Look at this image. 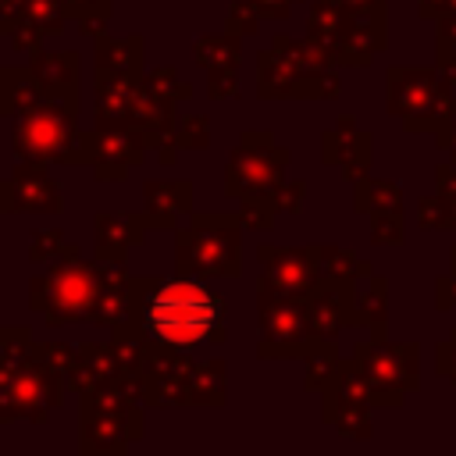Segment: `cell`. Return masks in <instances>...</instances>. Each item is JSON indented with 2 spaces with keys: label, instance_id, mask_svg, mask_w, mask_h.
<instances>
[{
  "label": "cell",
  "instance_id": "cell-1",
  "mask_svg": "<svg viewBox=\"0 0 456 456\" xmlns=\"http://www.w3.org/2000/svg\"><path fill=\"white\" fill-rule=\"evenodd\" d=\"M224 299L203 278H128V321L110 328L153 353H182L224 338Z\"/></svg>",
  "mask_w": 456,
  "mask_h": 456
},
{
  "label": "cell",
  "instance_id": "cell-9",
  "mask_svg": "<svg viewBox=\"0 0 456 456\" xmlns=\"http://www.w3.org/2000/svg\"><path fill=\"white\" fill-rule=\"evenodd\" d=\"M363 374L370 403L399 406L410 388H417V349L413 346H385L381 338L363 342L353 356Z\"/></svg>",
  "mask_w": 456,
  "mask_h": 456
},
{
  "label": "cell",
  "instance_id": "cell-15",
  "mask_svg": "<svg viewBox=\"0 0 456 456\" xmlns=\"http://www.w3.org/2000/svg\"><path fill=\"white\" fill-rule=\"evenodd\" d=\"M64 18L68 14H64L61 0H21L14 18L0 32L14 43V50H28L32 53L43 36H57L64 28Z\"/></svg>",
  "mask_w": 456,
  "mask_h": 456
},
{
  "label": "cell",
  "instance_id": "cell-18",
  "mask_svg": "<svg viewBox=\"0 0 456 456\" xmlns=\"http://www.w3.org/2000/svg\"><path fill=\"white\" fill-rule=\"evenodd\" d=\"M28 68H32V75L39 78V86H43L46 93L78 96V71H82L78 53H71V50L53 53V50H39V46H36Z\"/></svg>",
  "mask_w": 456,
  "mask_h": 456
},
{
  "label": "cell",
  "instance_id": "cell-33",
  "mask_svg": "<svg viewBox=\"0 0 456 456\" xmlns=\"http://www.w3.org/2000/svg\"><path fill=\"white\" fill-rule=\"evenodd\" d=\"M253 4L260 7V14H264V18H285L292 0H253Z\"/></svg>",
  "mask_w": 456,
  "mask_h": 456
},
{
  "label": "cell",
  "instance_id": "cell-30",
  "mask_svg": "<svg viewBox=\"0 0 456 456\" xmlns=\"http://www.w3.org/2000/svg\"><path fill=\"white\" fill-rule=\"evenodd\" d=\"M438 374H445L456 385V331L449 335L445 346H438Z\"/></svg>",
  "mask_w": 456,
  "mask_h": 456
},
{
  "label": "cell",
  "instance_id": "cell-31",
  "mask_svg": "<svg viewBox=\"0 0 456 456\" xmlns=\"http://www.w3.org/2000/svg\"><path fill=\"white\" fill-rule=\"evenodd\" d=\"M353 14H370V18H381L385 14V0H331Z\"/></svg>",
  "mask_w": 456,
  "mask_h": 456
},
{
  "label": "cell",
  "instance_id": "cell-6",
  "mask_svg": "<svg viewBox=\"0 0 456 456\" xmlns=\"http://www.w3.org/2000/svg\"><path fill=\"white\" fill-rule=\"evenodd\" d=\"M285 167H289V150L274 146L271 132H246L242 142L232 150L228 167H224V189L242 200L246 207H264V210H278V196H281V182H285Z\"/></svg>",
  "mask_w": 456,
  "mask_h": 456
},
{
  "label": "cell",
  "instance_id": "cell-22",
  "mask_svg": "<svg viewBox=\"0 0 456 456\" xmlns=\"http://www.w3.org/2000/svg\"><path fill=\"white\" fill-rule=\"evenodd\" d=\"M385 281L370 278L363 292H353V324H374V338H381V317H385Z\"/></svg>",
  "mask_w": 456,
  "mask_h": 456
},
{
  "label": "cell",
  "instance_id": "cell-23",
  "mask_svg": "<svg viewBox=\"0 0 456 456\" xmlns=\"http://www.w3.org/2000/svg\"><path fill=\"white\" fill-rule=\"evenodd\" d=\"M314 249H317L321 278L328 281H353L356 274H367V264H356V256L346 249H335V246H314Z\"/></svg>",
  "mask_w": 456,
  "mask_h": 456
},
{
  "label": "cell",
  "instance_id": "cell-8",
  "mask_svg": "<svg viewBox=\"0 0 456 456\" xmlns=\"http://www.w3.org/2000/svg\"><path fill=\"white\" fill-rule=\"evenodd\" d=\"M256 310H260V346L256 353L264 360H289V356H306L321 346L314 324H310V306L299 296L274 292L260 285L256 292Z\"/></svg>",
  "mask_w": 456,
  "mask_h": 456
},
{
  "label": "cell",
  "instance_id": "cell-20",
  "mask_svg": "<svg viewBox=\"0 0 456 456\" xmlns=\"http://www.w3.org/2000/svg\"><path fill=\"white\" fill-rule=\"evenodd\" d=\"M96 75H142V39L96 36Z\"/></svg>",
  "mask_w": 456,
  "mask_h": 456
},
{
  "label": "cell",
  "instance_id": "cell-3",
  "mask_svg": "<svg viewBox=\"0 0 456 456\" xmlns=\"http://www.w3.org/2000/svg\"><path fill=\"white\" fill-rule=\"evenodd\" d=\"M14 153L36 164H86L78 96L43 93L14 110Z\"/></svg>",
  "mask_w": 456,
  "mask_h": 456
},
{
  "label": "cell",
  "instance_id": "cell-11",
  "mask_svg": "<svg viewBox=\"0 0 456 456\" xmlns=\"http://www.w3.org/2000/svg\"><path fill=\"white\" fill-rule=\"evenodd\" d=\"M146 157V139L135 128L121 125H96L86 132V164L100 182H121L132 167H139Z\"/></svg>",
  "mask_w": 456,
  "mask_h": 456
},
{
  "label": "cell",
  "instance_id": "cell-32",
  "mask_svg": "<svg viewBox=\"0 0 456 456\" xmlns=\"http://www.w3.org/2000/svg\"><path fill=\"white\" fill-rule=\"evenodd\" d=\"M303 182H292L289 189H281V196H278V210H299L303 203H299V196H303Z\"/></svg>",
  "mask_w": 456,
  "mask_h": 456
},
{
  "label": "cell",
  "instance_id": "cell-12",
  "mask_svg": "<svg viewBox=\"0 0 456 456\" xmlns=\"http://www.w3.org/2000/svg\"><path fill=\"white\" fill-rule=\"evenodd\" d=\"M50 164L21 160L4 182H0V210L7 214H57L64 210L61 185L46 171Z\"/></svg>",
  "mask_w": 456,
  "mask_h": 456
},
{
  "label": "cell",
  "instance_id": "cell-5",
  "mask_svg": "<svg viewBox=\"0 0 456 456\" xmlns=\"http://www.w3.org/2000/svg\"><path fill=\"white\" fill-rule=\"evenodd\" d=\"M100 289H103V260L100 256L82 260L78 253H71L61 256V264H53L50 274L28 285V303L46 317V324L93 321Z\"/></svg>",
  "mask_w": 456,
  "mask_h": 456
},
{
  "label": "cell",
  "instance_id": "cell-16",
  "mask_svg": "<svg viewBox=\"0 0 456 456\" xmlns=\"http://www.w3.org/2000/svg\"><path fill=\"white\" fill-rule=\"evenodd\" d=\"M93 228H96V246H93V253H96L100 260H125V253L142 242L150 221H146V214L100 210L96 221H93Z\"/></svg>",
  "mask_w": 456,
  "mask_h": 456
},
{
  "label": "cell",
  "instance_id": "cell-10",
  "mask_svg": "<svg viewBox=\"0 0 456 456\" xmlns=\"http://www.w3.org/2000/svg\"><path fill=\"white\" fill-rule=\"evenodd\" d=\"M388 107L410 128H435V125L442 128L449 118L445 110H452L442 82L435 78V71H424V68H392L388 71Z\"/></svg>",
  "mask_w": 456,
  "mask_h": 456
},
{
  "label": "cell",
  "instance_id": "cell-26",
  "mask_svg": "<svg viewBox=\"0 0 456 456\" xmlns=\"http://www.w3.org/2000/svg\"><path fill=\"white\" fill-rule=\"evenodd\" d=\"M175 142L185 150H207L210 146V118L207 114H189L175 128Z\"/></svg>",
  "mask_w": 456,
  "mask_h": 456
},
{
  "label": "cell",
  "instance_id": "cell-7",
  "mask_svg": "<svg viewBox=\"0 0 456 456\" xmlns=\"http://www.w3.org/2000/svg\"><path fill=\"white\" fill-rule=\"evenodd\" d=\"M310 39L331 57V64H367L370 53L385 46L381 18L353 14L331 0L310 7Z\"/></svg>",
  "mask_w": 456,
  "mask_h": 456
},
{
  "label": "cell",
  "instance_id": "cell-27",
  "mask_svg": "<svg viewBox=\"0 0 456 456\" xmlns=\"http://www.w3.org/2000/svg\"><path fill=\"white\" fill-rule=\"evenodd\" d=\"M260 7L253 4V0H235L232 7H228V18H224V28L228 32H235V36H249V32H256V25H260Z\"/></svg>",
  "mask_w": 456,
  "mask_h": 456
},
{
  "label": "cell",
  "instance_id": "cell-25",
  "mask_svg": "<svg viewBox=\"0 0 456 456\" xmlns=\"http://www.w3.org/2000/svg\"><path fill=\"white\" fill-rule=\"evenodd\" d=\"M61 7L68 18L82 25V32H93V36L103 32L107 14H110V0H61Z\"/></svg>",
  "mask_w": 456,
  "mask_h": 456
},
{
  "label": "cell",
  "instance_id": "cell-14",
  "mask_svg": "<svg viewBox=\"0 0 456 456\" xmlns=\"http://www.w3.org/2000/svg\"><path fill=\"white\" fill-rule=\"evenodd\" d=\"M196 61L207 68V96L210 100H224L235 96V75H239V36L224 32V36H203L192 46Z\"/></svg>",
  "mask_w": 456,
  "mask_h": 456
},
{
  "label": "cell",
  "instance_id": "cell-24",
  "mask_svg": "<svg viewBox=\"0 0 456 456\" xmlns=\"http://www.w3.org/2000/svg\"><path fill=\"white\" fill-rule=\"evenodd\" d=\"M356 210H399V189L392 182H374V178H360L356 185Z\"/></svg>",
  "mask_w": 456,
  "mask_h": 456
},
{
  "label": "cell",
  "instance_id": "cell-21",
  "mask_svg": "<svg viewBox=\"0 0 456 456\" xmlns=\"http://www.w3.org/2000/svg\"><path fill=\"white\" fill-rule=\"evenodd\" d=\"M224 403V363L207 360L196 363L192 374V406H221Z\"/></svg>",
  "mask_w": 456,
  "mask_h": 456
},
{
  "label": "cell",
  "instance_id": "cell-2",
  "mask_svg": "<svg viewBox=\"0 0 456 456\" xmlns=\"http://www.w3.org/2000/svg\"><path fill=\"white\" fill-rule=\"evenodd\" d=\"M64 378L50 363L46 346L32 342L28 328H0V424H43L64 403Z\"/></svg>",
  "mask_w": 456,
  "mask_h": 456
},
{
  "label": "cell",
  "instance_id": "cell-17",
  "mask_svg": "<svg viewBox=\"0 0 456 456\" xmlns=\"http://www.w3.org/2000/svg\"><path fill=\"white\" fill-rule=\"evenodd\" d=\"M142 207L150 228H175L178 214L192 210V182L175 178V182H146L142 185Z\"/></svg>",
  "mask_w": 456,
  "mask_h": 456
},
{
  "label": "cell",
  "instance_id": "cell-4",
  "mask_svg": "<svg viewBox=\"0 0 456 456\" xmlns=\"http://www.w3.org/2000/svg\"><path fill=\"white\" fill-rule=\"evenodd\" d=\"M175 271L189 278L242 274V221L239 214H196L175 232Z\"/></svg>",
  "mask_w": 456,
  "mask_h": 456
},
{
  "label": "cell",
  "instance_id": "cell-19",
  "mask_svg": "<svg viewBox=\"0 0 456 456\" xmlns=\"http://www.w3.org/2000/svg\"><path fill=\"white\" fill-rule=\"evenodd\" d=\"M324 164H338L346 175H363V167L370 164V135L353 132V121L324 132Z\"/></svg>",
  "mask_w": 456,
  "mask_h": 456
},
{
  "label": "cell",
  "instance_id": "cell-29",
  "mask_svg": "<svg viewBox=\"0 0 456 456\" xmlns=\"http://www.w3.org/2000/svg\"><path fill=\"white\" fill-rule=\"evenodd\" d=\"M374 242H403V217L399 210H381L374 214Z\"/></svg>",
  "mask_w": 456,
  "mask_h": 456
},
{
  "label": "cell",
  "instance_id": "cell-28",
  "mask_svg": "<svg viewBox=\"0 0 456 456\" xmlns=\"http://www.w3.org/2000/svg\"><path fill=\"white\" fill-rule=\"evenodd\" d=\"M71 253H78V246L64 242V235H61V232H39V235L32 239V249H28V256H32V260H50V256H71Z\"/></svg>",
  "mask_w": 456,
  "mask_h": 456
},
{
  "label": "cell",
  "instance_id": "cell-13",
  "mask_svg": "<svg viewBox=\"0 0 456 456\" xmlns=\"http://www.w3.org/2000/svg\"><path fill=\"white\" fill-rule=\"evenodd\" d=\"M264 278L260 285L285 292V296H299L306 299L317 285H321V267H317V249L314 246H260L256 249Z\"/></svg>",
  "mask_w": 456,
  "mask_h": 456
}]
</instances>
